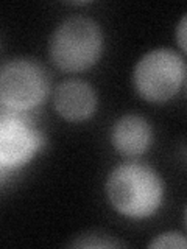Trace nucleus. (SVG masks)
<instances>
[{"instance_id":"obj_1","label":"nucleus","mask_w":187,"mask_h":249,"mask_svg":"<svg viewBox=\"0 0 187 249\" xmlns=\"http://www.w3.org/2000/svg\"><path fill=\"white\" fill-rule=\"evenodd\" d=\"M105 192L109 204L122 216L145 220L162 206L166 184L153 167L140 162L117 165L108 175Z\"/></svg>"},{"instance_id":"obj_2","label":"nucleus","mask_w":187,"mask_h":249,"mask_svg":"<svg viewBox=\"0 0 187 249\" xmlns=\"http://www.w3.org/2000/svg\"><path fill=\"white\" fill-rule=\"evenodd\" d=\"M105 50V33L89 16H70L58 23L49 41V54L62 72L80 73L94 67Z\"/></svg>"},{"instance_id":"obj_3","label":"nucleus","mask_w":187,"mask_h":249,"mask_svg":"<svg viewBox=\"0 0 187 249\" xmlns=\"http://www.w3.org/2000/svg\"><path fill=\"white\" fill-rule=\"evenodd\" d=\"M186 83V61L171 49L147 52L132 70L134 89L148 103L162 105L173 98Z\"/></svg>"},{"instance_id":"obj_4","label":"nucleus","mask_w":187,"mask_h":249,"mask_svg":"<svg viewBox=\"0 0 187 249\" xmlns=\"http://www.w3.org/2000/svg\"><path fill=\"white\" fill-rule=\"evenodd\" d=\"M50 76L37 61L13 58L0 66V107L30 112L49 97Z\"/></svg>"},{"instance_id":"obj_5","label":"nucleus","mask_w":187,"mask_h":249,"mask_svg":"<svg viewBox=\"0 0 187 249\" xmlns=\"http://www.w3.org/2000/svg\"><path fill=\"white\" fill-rule=\"evenodd\" d=\"M44 146V132L28 112L0 107V178L27 167Z\"/></svg>"},{"instance_id":"obj_6","label":"nucleus","mask_w":187,"mask_h":249,"mask_svg":"<svg viewBox=\"0 0 187 249\" xmlns=\"http://www.w3.org/2000/svg\"><path fill=\"white\" fill-rule=\"evenodd\" d=\"M53 106L58 115L66 122L80 123L94 117L98 106V98L88 81L80 78H69L55 89Z\"/></svg>"},{"instance_id":"obj_7","label":"nucleus","mask_w":187,"mask_h":249,"mask_svg":"<svg viewBox=\"0 0 187 249\" xmlns=\"http://www.w3.org/2000/svg\"><path fill=\"white\" fill-rule=\"evenodd\" d=\"M153 126L139 114H125L111 128V143L123 158L134 159L144 156L153 145Z\"/></svg>"},{"instance_id":"obj_8","label":"nucleus","mask_w":187,"mask_h":249,"mask_svg":"<svg viewBox=\"0 0 187 249\" xmlns=\"http://www.w3.org/2000/svg\"><path fill=\"white\" fill-rule=\"evenodd\" d=\"M70 246L74 248H120L123 246L122 241H117L114 237L108 235L105 232L98 231H89L84 235L76 237Z\"/></svg>"},{"instance_id":"obj_9","label":"nucleus","mask_w":187,"mask_h":249,"mask_svg":"<svg viewBox=\"0 0 187 249\" xmlns=\"http://www.w3.org/2000/svg\"><path fill=\"white\" fill-rule=\"evenodd\" d=\"M148 246L153 249H186L187 240L184 237V233L170 231L154 237V240Z\"/></svg>"},{"instance_id":"obj_10","label":"nucleus","mask_w":187,"mask_h":249,"mask_svg":"<svg viewBox=\"0 0 187 249\" xmlns=\"http://www.w3.org/2000/svg\"><path fill=\"white\" fill-rule=\"evenodd\" d=\"M187 18L186 16H183L181 18V22H179V25L176 28V39H178V45H179V49H181L183 53H186V28H187Z\"/></svg>"}]
</instances>
